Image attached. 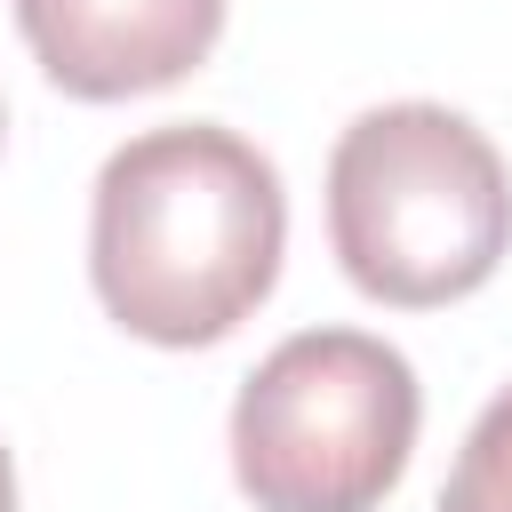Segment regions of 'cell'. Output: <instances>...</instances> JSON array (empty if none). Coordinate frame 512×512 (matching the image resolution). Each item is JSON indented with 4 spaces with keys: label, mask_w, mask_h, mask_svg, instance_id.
I'll return each mask as SVG.
<instances>
[{
    "label": "cell",
    "mask_w": 512,
    "mask_h": 512,
    "mask_svg": "<svg viewBox=\"0 0 512 512\" xmlns=\"http://www.w3.org/2000/svg\"><path fill=\"white\" fill-rule=\"evenodd\" d=\"M328 248L376 304H456L512 248V168L488 128L432 96L368 104L328 152Z\"/></svg>",
    "instance_id": "cell-2"
},
{
    "label": "cell",
    "mask_w": 512,
    "mask_h": 512,
    "mask_svg": "<svg viewBox=\"0 0 512 512\" xmlns=\"http://www.w3.org/2000/svg\"><path fill=\"white\" fill-rule=\"evenodd\" d=\"M0 128H8V104H0Z\"/></svg>",
    "instance_id": "cell-7"
},
{
    "label": "cell",
    "mask_w": 512,
    "mask_h": 512,
    "mask_svg": "<svg viewBox=\"0 0 512 512\" xmlns=\"http://www.w3.org/2000/svg\"><path fill=\"white\" fill-rule=\"evenodd\" d=\"M440 512H512V384L472 416V432L448 464Z\"/></svg>",
    "instance_id": "cell-5"
},
{
    "label": "cell",
    "mask_w": 512,
    "mask_h": 512,
    "mask_svg": "<svg viewBox=\"0 0 512 512\" xmlns=\"http://www.w3.org/2000/svg\"><path fill=\"white\" fill-rule=\"evenodd\" d=\"M424 392L368 328L280 336L232 400V480L256 512H376L416 456Z\"/></svg>",
    "instance_id": "cell-3"
},
{
    "label": "cell",
    "mask_w": 512,
    "mask_h": 512,
    "mask_svg": "<svg viewBox=\"0 0 512 512\" xmlns=\"http://www.w3.org/2000/svg\"><path fill=\"white\" fill-rule=\"evenodd\" d=\"M32 64L80 104L176 88L224 40V0H8Z\"/></svg>",
    "instance_id": "cell-4"
},
{
    "label": "cell",
    "mask_w": 512,
    "mask_h": 512,
    "mask_svg": "<svg viewBox=\"0 0 512 512\" xmlns=\"http://www.w3.org/2000/svg\"><path fill=\"white\" fill-rule=\"evenodd\" d=\"M0 512H16V464H8V448H0Z\"/></svg>",
    "instance_id": "cell-6"
},
{
    "label": "cell",
    "mask_w": 512,
    "mask_h": 512,
    "mask_svg": "<svg viewBox=\"0 0 512 512\" xmlns=\"http://www.w3.org/2000/svg\"><path fill=\"white\" fill-rule=\"evenodd\" d=\"M280 168L224 120H168L96 168L88 280L104 312L168 352L224 344L280 280Z\"/></svg>",
    "instance_id": "cell-1"
}]
</instances>
